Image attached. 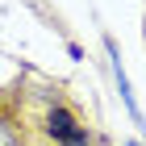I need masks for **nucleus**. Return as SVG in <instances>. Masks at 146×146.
I'll use <instances>...</instances> for the list:
<instances>
[{"label": "nucleus", "instance_id": "f257e3e1", "mask_svg": "<svg viewBox=\"0 0 146 146\" xmlns=\"http://www.w3.org/2000/svg\"><path fill=\"white\" fill-rule=\"evenodd\" d=\"M46 134L54 138V142H63V146H88L84 129L75 125V117H71L67 109H50V117H46Z\"/></svg>", "mask_w": 146, "mask_h": 146}, {"label": "nucleus", "instance_id": "f03ea898", "mask_svg": "<svg viewBox=\"0 0 146 146\" xmlns=\"http://www.w3.org/2000/svg\"><path fill=\"white\" fill-rule=\"evenodd\" d=\"M0 146H21V134H17L4 117H0Z\"/></svg>", "mask_w": 146, "mask_h": 146}, {"label": "nucleus", "instance_id": "7ed1b4c3", "mask_svg": "<svg viewBox=\"0 0 146 146\" xmlns=\"http://www.w3.org/2000/svg\"><path fill=\"white\" fill-rule=\"evenodd\" d=\"M129 146H138V142H129Z\"/></svg>", "mask_w": 146, "mask_h": 146}]
</instances>
